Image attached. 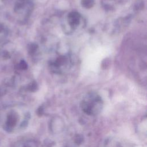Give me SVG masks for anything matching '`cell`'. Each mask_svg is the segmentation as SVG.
Segmentation results:
<instances>
[{"instance_id": "obj_3", "label": "cell", "mask_w": 147, "mask_h": 147, "mask_svg": "<svg viewBox=\"0 0 147 147\" xmlns=\"http://www.w3.org/2000/svg\"><path fill=\"white\" fill-rule=\"evenodd\" d=\"M69 22L71 25L75 26L79 23V18L78 15H76L75 13H72V15L69 16Z\"/></svg>"}, {"instance_id": "obj_1", "label": "cell", "mask_w": 147, "mask_h": 147, "mask_svg": "<svg viewBox=\"0 0 147 147\" xmlns=\"http://www.w3.org/2000/svg\"><path fill=\"white\" fill-rule=\"evenodd\" d=\"M103 101L101 98L94 94H88L85 96L81 102L82 111L88 115H96L103 109Z\"/></svg>"}, {"instance_id": "obj_2", "label": "cell", "mask_w": 147, "mask_h": 147, "mask_svg": "<svg viewBox=\"0 0 147 147\" xmlns=\"http://www.w3.org/2000/svg\"><path fill=\"white\" fill-rule=\"evenodd\" d=\"M101 147H131L126 142L119 138L110 137L106 138L102 144Z\"/></svg>"}]
</instances>
